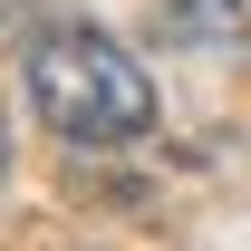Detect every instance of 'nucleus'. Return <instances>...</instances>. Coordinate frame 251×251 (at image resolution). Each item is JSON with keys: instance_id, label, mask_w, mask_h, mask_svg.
I'll use <instances>...</instances> for the list:
<instances>
[{"instance_id": "obj_1", "label": "nucleus", "mask_w": 251, "mask_h": 251, "mask_svg": "<svg viewBox=\"0 0 251 251\" xmlns=\"http://www.w3.org/2000/svg\"><path fill=\"white\" fill-rule=\"evenodd\" d=\"M29 97L68 145H126L155 126V77L106 29H49L29 49Z\"/></svg>"}, {"instance_id": "obj_2", "label": "nucleus", "mask_w": 251, "mask_h": 251, "mask_svg": "<svg viewBox=\"0 0 251 251\" xmlns=\"http://www.w3.org/2000/svg\"><path fill=\"white\" fill-rule=\"evenodd\" d=\"M251 0H164V39H242Z\"/></svg>"}]
</instances>
